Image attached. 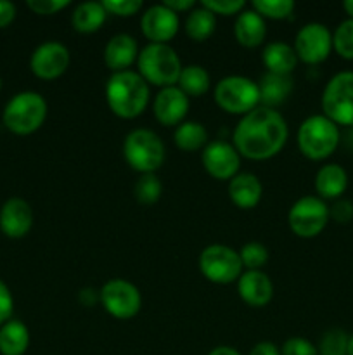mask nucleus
<instances>
[{"label": "nucleus", "mask_w": 353, "mask_h": 355, "mask_svg": "<svg viewBox=\"0 0 353 355\" xmlns=\"http://www.w3.org/2000/svg\"><path fill=\"white\" fill-rule=\"evenodd\" d=\"M294 52L305 64H320L332 51V33L325 24L308 23L294 37Z\"/></svg>", "instance_id": "12"}, {"label": "nucleus", "mask_w": 353, "mask_h": 355, "mask_svg": "<svg viewBox=\"0 0 353 355\" xmlns=\"http://www.w3.org/2000/svg\"><path fill=\"white\" fill-rule=\"evenodd\" d=\"M348 355H353V335H350L348 340Z\"/></svg>", "instance_id": "47"}, {"label": "nucleus", "mask_w": 353, "mask_h": 355, "mask_svg": "<svg viewBox=\"0 0 353 355\" xmlns=\"http://www.w3.org/2000/svg\"><path fill=\"white\" fill-rule=\"evenodd\" d=\"M176 87L185 94L187 97H199L206 94L211 87L210 73L206 68L199 64H189L183 66L182 73L179 76Z\"/></svg>", "instance_id": "28"}, {"label": "nucleus", "mask_w": 353, "mask_h": 355, "mask_svg": "<svg viewBox=\"0 0 353 355\" xmlns=\"http://www.w3.org/2000/svg\"><path fill=\"white\" fill-rule=\"evenodd\" d=\"M163 193V184L156 173H144L134 186V196L141 205H154Z\"/></svg>", "instance_id": "30"}, {"label": "nucleus", "mask_w": 353, "mask_h": 355, "mask_svg": "<svg viewBox=\"0 0 353 355\" xmlns=\"http://www.w3.org/2000/svg\"><path fill=\"white\" fill-rule=\"evenodd\" d=\"M341 132L334 121L324 114H311L301 121L296 134L298 149L311 162L327 159L338 149Z\"/></svg>", "instance_id": "3"}, {"label": "nucleus", "mask_w": 353, "mask_h": 355, "mask_svg": "<svg viewBox=\"0 0 353 355\" xmlns=\"http://www.w3.org/2000/svg\"><path fill=\"white\" fill-rule=\"evenodd\" d=\"M16 17V6L9 0H0V28L9 26Z\"/></svg>", "instance_id": "41"}, {"label": "nucleus", "mask_w": 353, "mask_h": 355, "mask_svg": "<svg viewBox=\"0 0 353 355\" xmlns=\"http://www.w3.org/2000/svg\"><path fill=\"white\" fill-rule=\"evenodd\" d=\"M228 198L239 210H251L262 201L263 186L255 173H237L228 180Z\"/></svg>", "instance_id": "20"}, {"label": "nucleus", "mask_w": 353, "mask_h": 355, "mask_svg": "<svg viewBox=\"0 0 353 355\" xmlns=\"http://www.w3.org/2000/svg\"><path fill=\"white\" fill-rule=\"evenodd\" d=\"M237 293L249 307H265L273 298V283L263 270H244L237 281Z\"/></svg>", "instance_id": "18"}, {"label": "nucleus", "mask_w": 353, "mask_h": 355, "mask_svg": "<svg viewBox=\"0 0 353 355\" xmlns=\"http://www.w3.org/2000/svg\"><path fill=\"white\" fill-rule=\"evenodd\" d=\"M14 312V298L10 293L9 286L0 279V326L10 321Z\"/></svg>", "instance_id": "40"}, {"label": "nucleus", "mask_w": 353, "mask_h": 355, "mask_svg": "<svg viewBox=\"0 0 353 355\" xmlns=\"http://www.w3.org/2000/svg\"><path fill=\"white\" fill-rule=\"evenodd\" d=\"M332 49L343 59L353 61V19H345L332 33Z\"/></svg>", "instance_id": "34"}, {"label": "nucleus", "mask_w": 353, "mask_h": 355, "mask_svg": "<svg viewBox=\"0 0 353 355\" xmlns=\"http://www.w3.org/2000/svg\"><path fill=\"white\" fill-rule=\"evenodd\" d=\"M33 210L21 198H10L0 208V231L10 239H21L31 231Z\"/></svg>", "instance_id": "17"}, {"label": "nucleus", "mask_w": 353, "mask_h": 355, "mask_svg": "<svg viewBox=\"0 0 353 355\" xmlns=\"http://www.w3.org/2000/svg\"><path fill=\"white\" fill-rule=\"evenodd\" d=\"M234 37L239 45L256 49L265 42L266 23L255 9H244L235 16Z\"/></svg>", "instance_id": "21"}, {"label": "nucleus", "mask_w": 353, "mask_h": 355, "mask_svg": "<svg viewBox=\"0 0 353 355\" xmlns=\"http://www.w3.org/2000/svg\"><path fill=\"white\" fill-rule=\"evenodd\" d=\"M287 224L293 234L301 239L317 238L329 224V207L318 196H303L294 201L287 214Z\"/></svg>", "instance_id": "10"}, {"label": "nucleus", "mask_w": 353, "mask_h": 355, "mask_svg": "<svg viewBox=\"0 0 353 355\" xmlns=\"http://www.w3.org/2000/svg\"><path fill=\"white\" fill-rule=\"evenodd\" d=\"M182 68L179 54L168 44H147L138 52L137 73L159 89L176 85Z\"/></svg>", "instance_id": "4"}, {"label": "nucleus", "mask_w": 353, "mask_h": 355, "mask_svg": "<svg viewBox=\"0 0 353 355\" xmlns=\"http://www.w3.org/2000/svg\"><path fill=\"white\" fill-rule=\"evenodd\" d=\"M99 302L111 318L128 321L141 312L142 295L134 283L116 277L102 284L99 290Z\"/></svg>", "instance_id": "11"}, {"label": "nucleus", "mask_w": 353, "mask_h": 355, "mask_svg": "<svg viewBox=\"0 0 353 355\" xmlns=\"http://www.w3.org/2000/svg\"><path fill=\"white\" fill-rule=\"evenodd\" d=\"M30 347V331L26 324L10 319L0 326V354L2 355H24Z\"/></svg>", "instance_id": "26"}, {"label": "nucleus", "mask_w": 353, "mask_h": 355, "mask_svg": "<svg viewBox=\"0 0 353 355\" xmlns=\"http://www.w3.org/2000/svg\"><path fill=\"white\" fill-rule=\"evenodd\" d=\"M107 17V10L104 9L102 2H83L75 7L71 16V24L75 31L83 35L96 33L102 28Z\"/></svg>", "instance_id": "25"}, {"label": "nucleus", "mask_w": 353, "mask_h": 355, "mask_svg": "<svg viewBox=\"0 0 353 355\" xmlns=\"http://www.w3.org/2000/svg\"><path fill=\"white\" fill-rule=\"evenodd\" d=\"M201 162L208 175L217 180H230L239 173L241 155L227 141H211L201 153Z\"/></svg>", "instance_id": "13"}, {"label": "nucleus", "mask_w": 353, "mask_h": 355, "mask_svg": "<svg viewBox=\"0 0 353 355\" xmlns=\"http://www.w3.org/2000/svg\"><path fill=\"white\" fill-rule=\"evenodd\" d=\"M185 35L194 42H204L213 35L217 28V16L211 14L204 7L190 10L189 16L185 17Z\"/></svg>", "instance_id": "29"}, {"label": "nucleus", "mask_w": 353, "mask_h": 355, "mask_svg": "<svg viewBox=\"0 0 353 355\" xmlns=\"http://www.w3.org/2000/svg\"><path fill=\"white\" fill-rule=\"evenodd\" d=\"M262 59L266 71L275 73V75H291L298 64V55L293 45H287L284 42L266 44L262 52Z\"/></svg>", "instance_id": "24"}, {"label": "nucleus", "mask_w": 353, "mask_h": 355, "mask_svg": "<svg viewBox=\"0 0 353 355\" xmlns=\"http://www.w3.org/2000/svg\"><path fill=\"white\" fill-rule=\"evenodd\" d=\"M26 6L38 16H52L66 9L69 6V0H28Z\"/></svg>", "instance_id": "38"}, {"label": "nucleus", "mask_w": 353, "mask_h": 355, "mask_svg": "<svg viewBox=\"0 0 353 355\" xmlns=\"http://www.w3.org/2000/svg\"><path fill=\"white\" fill-rule=\"evenodd\" d=\"M280 355H318L317 347L307 338L301 336H293L286 340L280 347Z\"/></svg>", "instance_id": "37"}, {"label": "nucleus", "mask_w": 353, "mask_h": 355, "mask_svg": "<svg viewBox=\"0 0 353 355\" xmlns=\"http://www.w3.org/2000/svg\"><path fill=\"white\" fill-rule=\"evenodd\" d=\"M239 257H241L242 267H244L246 270H262L270 259L266 246L255 241L246 243V245L239 250Z\"/></svg>", "instance_id": "33"}, {"label": "nucleus", "mask_w": 353, "mask_h": 355, "mask_svg": "<svg viewBox=\"0 0 353 355\" xmlns=\"http://www.w3.org/2000/svg\"><path fill=\"white\" fill-rule=\"evenodd\" d=\"M215 103L228 114L244 116L260 106L258 83L241 75H230L221 78L215 87Z\"/></svg>", "instance_id": "7"}, {"label": "nucleus", "mask_w": 353, "mask_h": 355, "mask_svg": "<svg viewBox=\"0 0 353 355\" xmlns=\"http://www.w3.org/2000/svg\"><path fill=\"white\" fill-rule=\"evenodd\" d=\"M348 340L345 329L331 328L324 333L317 350L320 355H348Z\"/></svg>", "instance_id": "32"}, {"label": "nucleus", "mask_w": 353, "mask_h": 355, "mask_svg": "<svg viewBox=\"0 0 353 355\" xmlns=\"http://www.w3.org/2000/svg\"><path fill=\"white\" fill-rule=\"evenodd\" d=\"M322 114L338 127L353 128V71H339L322 92Z\"/></svg>", "instance_id": "8"}, {"label": "nucleus", "mask_w": 353, "mask_h": 355, "mask_svg": "<svg viewBox=\"0 0 353 355\" xmlns=\"http://www.w3.org/2000/svg\"><path fill=\"white\" fill-rule=\"evenodd\" d=\"M149 83L137 71L113 73L106 82V103L123 120L141 116L149 104Z\"/></svg>", "instance_id": "2"}, {"label": "nucleus", "mask_w": 353, "mask_h": 355, "mask_svg": "<svg viewBox=\"0 0 353 355\" xmlns=\"http://www.w3.org/2000/svg\"><path fill=\"white\" fill-rule=\"evenodd\" d=\"M179 14L170 10L163 3H156L145 9L141 19V30L149 44H168L179 33Z\"/></svg>", "instance_id": "15"}, {"label": "nucleus", "mask_w": 353, "mask_h": 355, "mask_svg": "<svg viewBox=\"0 0 353 355\" xmlns=\"http://www.w3.org/2000/svg\"><path fill=\"white\" fill-rule=\"evenodd\" d=\"M201 7L210 10L215 16H237L246 9V2L242 0H203Z\"/></svg>", "instance_id": "35"}, {"label": "nucleus", "mask_w": 353, "mask_h": 355, "mask_svg": "<svg viewBox=\"0 0 353 355\" xmlns=\"http://www.w3.org/2000/svg\"><path fill=\"white\" fill-rule=\"evenodd\" d=\"M329 218L338 224H348L353 220V203L350 200H336L332 207H329Z\"/></svg>", "instance_id": "39"}, {"label": "nucleus", "mask_w": 353, "mask_h": 355, "mask_svg": "<svg viewBox=\"0 0 353 355\" xmlns=\"http://www.w3.org/2000/svg\"><path fill=\"white\" fill-rule=\"evenodd\" d=\"M258 89L260 106L275 110V106L282 104L293 92V78L291 75H275V73L266 71L260 80Z\"/></svg>", "instance_id": "23"}, {"label": "nucleus", "mask_w": 353, "mask_h": 355, "mask_svg": "<svg viewBox=\"0 0 353 355\" xmlns=\"http://www.w3.org/2000/svg\"><path fill=\"white\" fill-rule=\"evenodd\" d=\"M249 355H280V349L272 342H260L253 347Z\"/></svg>", "instance_id": "43"}, {"label": "nucleus", "mask_w": 353, "mask_h": 355, "mask_svg": "<svg viewBox=\"0 0 353 355\" xmlns=\"http://www.w3.org/2000/svg\"><path fill=\"white\" fill-rule=\"evenodd\" d=\"M47 118V101L38 92H19L6 104L2 120L7 130L16 135H30L44 125Z\"/></svg>", "instance_id": "5"}, {"label": "nucleus", "mask_w": 353, "mask_h": 355, "mask_svg": "<svg viewBox=\"0 0 353 355\" xmlns=\"http://www.w3.org/2000/svg\"><path fill=\"white\" fill-rule=\"evenodd\" d=\"M189 97L176 85L165 87L158 92L152 103L156 120L165 127H176L183 123V118L189 111Z\"/></svg>", "instance_id": "16"}, {"label": "nucleus", "mask_w": 353, "mask_h": 355, "mask_svg": "<svg viewBox=\"0 0 353 355\" xmlns=\"http://www.w3.org/2000/svg\"><path fill=\"white\" fill-rule=\"evenodd\" d=\"M208 355H241V352H237V350L232 349V347L221 345V347H215V349Z\"/></svg>", "instance_id": "44"}, {"label": "nucleus", "mask_w": 353, "mask_h": 355, "mask_svg": "<svg viewBox=\"0 0 353 355\" xmlns=\"http://www.w3.org/2000/svg\"><path fill=\"white\" fill-rule=\"evenodd\" d=\"M163 6H166L175 14H180V12H187V10H192L194 6H196V2H194V0H165Z\"/></svg>", "instance_id": "42"}, {"label": "nucleus", "mask_w": 353, "mask_h": 355, "mask_svg": "<svg viewBox=\"0 0 353 355\" xmlns=\"http://www.w3.org/2000/svg\"><path fill=\"white\" fill-rule=\"evenodd\" d=\"M343 9L348 14L350 19H353V0H345V2H343Z\"/></svg>", "instance_id": "46"}, {"label": "nucleus", "mask_w": 353, "mask_h": 355, "mask_svg": "<svg viewBox=\"0 0 353 355\" xmlns=\"http://www.w3.org/2000/svg\"><path fill=\"white\" fill-rule=\"evenodd\" d=\"M123 156L132 170L156 173L165 163V144L156 132L149 128H135L123 141Z\"/></svg>", "instance_id": "6"}, {"label": "nucleus", "mask_w": 353, "mask_h": 355, "mask_svg": "<svg viewBox=\"0 0 353 355\" xmlns=\"http://www.w3.org/2000/svg\"><path fill=\"white\" fill-rule=\"evenodd\" d=\"M197 266L201 274L215 284H232L244 272L239 252L227 245L206 246L199 253Z\"/></svg>", "instance_id": "9"}, {"label": "nucleus", "mask_w": 353, "mask_h": 355, "mask_svg": "<svg viewBox=\"0 0 353 355\" xmlns=\"http://www.w3.org/2000/svg\"><path fill=\"white\" fill-rule=\"evenodd\" d=\"M173 142L180 151H203L208 144V130L199 121H183L173 132Z\"/></svg>", "instance_id": "27"}, {"label": "nucleus", "mask_w": 353, "mask_h": 355, "mask_svg": "<svg viewBox=\"0 0 353 355\" xmlns=\"http://www.w3.org/2000/svg\"><path fill=\"white\" fill-rule=\"evenodd\" d=\"M0 90H2V78H0Z\"/></svg>", "instance_id": "48"}, {"label": "nucleus", "mask_w": 353, "mask_h": 355, "mask_svg": "<svg viewBox=\"0 0 353 355\" xmlns=\"http://www.w3.org/2000/svg\"><path fill=\"white\" fill-rule=\"evenodd\" d=\"M289 128L279 111L258 106L241 116L232 134V146L241 158L251 162H265L282 151L287 142Z\"/></svg>", "instance_id": "1"}, {"label": "nucleus", "mask_w": 353, "mask_h": 355, "mask_svg": "<svg viewBox=\"0 0 353 355\" xmlns=\"http://www.w3.org/2000/svg\"><path fill=\"white\" fill-rule=\"evenodd\" d=\"M80 300L83 302V305L90 307L96 302V295H92V290H82L80 291Z\"/></svg>", "instance_id": "45"}, {"label": "nucleus", "mask_w": 353, "mask_h": 355, "mask_svg": "<svg viewBox=\"0 0 353 355\" xmlns=\"http://www.w3.org/2000/svg\"><path fill=\"white\" fill-rule=\"evenodd\" d=\"M315 191L320 200H339L348 187V173L338 163H327L315 173Z\"/></svg>", "instance_id": "22"}, {"label": "nucleus", "mask_w": 353, "mask_h": 355, "mask_svg": "<svg viewBox=\"0 0 353 355\" xmlns=\"http://www.w3.org/2000/svg\"><path fill=\"white\" fill-rule=\"evenodd\" d=\"M102 6L107 10V14L120 17H132L141 12L144 2L142 0H104Z\"/></svg>", "instance_id": "36"}, {"label": "nucleus", "mask_w": 353, "mask_h": 355, "mask_svg": "<svg viewBox=\"0 0 353 355\" xmlns=\"http://www.w3.org/2000/svg\"><path fill=\"white\" fill-rule=\"evenodd\" d=\"M138 58V45L132 35L118 33L111 37V40L104 49V62L113 73L127 71Z\"/></svg>", "instance_id": "19"}, {"label": "nucleus", "mask_w": 353, "mask_h": 355, "mask_svg": "<svg viewBox=\"0 0 353 355\" xmlns=\"http://www.w3.org/2000/svg\"><path fill=\"white\" fill-rule=\"evenodd\" d=\"M69 51L61 42H44L33 51L30 68L37 78L55 80L66 73L69 66Z\"/></svg>", "instance_id": "14"}, {"label": "nucleus", "mask_w": 353, "mask_h": 355, "mask_svg": "<svg viewBox=\"0 0 353 355\" xmlns=\"http://www.w3.org/2000/svg\"><path fill=\"white\" fill-rule=\"evenodd\" d=\"M253 9L263 17V19H287L296 9L293 0H255Z\"/></svg>", "instance_id": "31"}]
</instances>
